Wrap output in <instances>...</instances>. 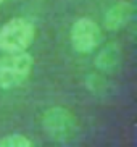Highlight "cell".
<instances>
[{"instance_id":"obj_1","label":"cell","mask_w":137,"mask_h":147,"mask_svg":"<svg viewBox=\"0 0 137 147\" xmlns=\"http://www.w3.org/2000/svg\"><path fill=\"white\" fill-rule=\"evenodd\" d=\"M32 55L29 52H7L0 58V87L15 89L28 79L32 69Z\"/></svg>"},{"instance_id":"obj_2","label":"cell","mask_w":137,"mask_h":147,"mask_svg":"<svg viewBox=\"0 0 137 147\" xmlns=\"http://www.w3.org/2000/svg\"><path fill=\"white\" fill-rule=\"evenodd\" d=\"M36 36V26L26 18H13L0 28V50L23 52L28 50Z\"/></svg>"},{"instance_id":"obj_3","label":"cell","mask_w":137,"mask_h":147,"mask_svg":"<svg viewBox=\"0 0 137 147\" xmlns=\"http://www.w3.org/2000/svg\"><path fill=\"white\" fill-rule=\"evenodd\" d=\"M42 126L48 138L58 142L69 141L76 134L77 128L74 115L63 107H53L44 113Z\"/></svg>"},{"instance_id":"obj_4","label":"cell","mask_w":137,"mask_h":147,"mask_svg":"<svg viewBox=\"0 0 137 147\" xmlns=\"http://www.w3.org/2000/svg\"><path fill=\"white\" fill-rule=\"evenodd\" d=\"M100 28L90 18H79L71 28V45L79 53H89L100 42Z\"/></svg>"},{"instance_id":"obj_5","label":"cell","mask_w":137,"mask_h":147,"mask_svg":"<svg viewBox=\"0 0 137 147\" xmlns=\"http://www.w3.org/2000/svg\"><path fill=\"white\" fill-rule=\"evenodd\" d=\"M132 3L131 2H118L105 15V28L108 31H118L126 26L132 16Z\"/></svg>"},{"instance_id":"obj_6","label":"cell","mask_w":137,"mask_h":147,"mask_svg":"<svg viewBox=\"0 0 137 147\" xmlns=\"http://www.w3.org/2000/svg\"><path fill=\"white\" fill-rule=\"evenodd\" d=\"M120 60V50H118V45L115 44H110L105 49H102V52L97 55L95 58V66L102 71H111L116 66Z\"/></svg>"},{"instance_id":"obj_7","label":"cell","mask_w":137,"mask_h":147,"mask_svg":"<svg viewBox=\"0 0 137 147\" xmlns=\"http://www.w3.org/2000/svg\"><path fill=\"white\" fill-rule=\"evenodd\" d=\"M32 141L21 134H11L0 139V147H32Z\"/></svg>"},{"instance_id":"obj_8","label":"cell","mask_w":137,"mask_h":147,"mask_svg":"<svg viewBox=\"0 0 137 147\" xmlns=\"http://www.w3.org/2000/svg\"><path fill=\"white\" fill-rule=\"evenodd\" d=\"M3 2H5V0H0V3H3Z\"/></svg>"}]
</instances>
